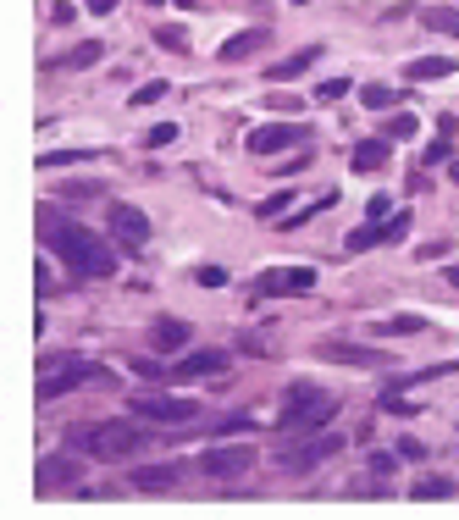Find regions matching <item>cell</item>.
<instances>
[{"mask_svg":"<svg viewBox=\"0 0 459 520\" xmlns=\"http://www.w3.org/2000/svg\"><path fill=\"white\" fill-rule=\"evenodd\" d=\"M83 382H111V371H100V366H83V360H67V371H45L39 377V399L50 404V399H61V394H73V387H83Z\"/></svg>","mask_w":459,"mask_h":520,"instance_id":"obj_7","label":"cell"},{"mask_svg":"<svg viewBox=\"0 0 459 520\" xmlns=\"http://www.w3.org/2000/svg\"><path fill=\"white\" fill-rule=\"evenodd\" d=\"M316 45H305V50H293V56H282V61H272L266 67V83H293V78H305L310 67H316Z\"/></svg>","mask_w":459,"mask_h":520,"instance_id":"obj_15","label":"cell"},{"mask_svg":"<svg viewBox=\"0 0 459 520\" xmlns=\"http://www.w3.org/2000/svg\"><path fill=\"white\" fill-rule=\"evenodd\" d=\"M410 83H437V78H448L454 73V56H420V61H410Z\"/></svg>","mask_w":459,"mask_h":520,"instance_id":"obj_20","label":"cell"},{"mask_svg":"<svg viewBox=\"0 0 459 520\" xmlns=\"http://www.w3.org/2000/svg\"><path fill=\"white\" fill-rule=\"evenodd\" d=\"M266 106H272V111H299L305 100H293V94H272V100H266Z\"/></svg>","mask_w":459,"mask_h":520,"instance_id":"obj_38","label":"cell"},{"mask_svg":"<svg viewBox=\"0 0 459 520\" xmlns=\"http://www.w3.org/2000/svg\"><path fill=\"white\" fill-rule=\"evenodd\" d=\"M83 6H89V12H111V6H117V0H83Z\"/></svg>","mask_w":459,"mask_h":520,"instance_id":"obj_42","label":"cell"},{"mask_svg":"<svg viewBox=\"0 0 459 520\" xmlns=\"http://www.w3.org/2000/svg\"><path fill=\"white\" fill-rule=\"evenodd\" d=\"M194 282H200V288H221L227 272H221V266H200V272H194Z\"/></svg>","mask_w":459,"mask_h":520,"instance_id":"obj_35","label":"cell"},{"mask_svg":"<svg viewBox=\"0 0 459 520\" xmlns=\"http://www.w3.org/2000/svg\"><path fill=\"white\" fill-rule=\"evenodd\" d=\"M399 460H410V465H420V460H426V443H415V438H404V443H399Z\"/></svg>","mask_w":459,"mask_h":520,"instance_id":"obj_36","label":"cell"},{"mask_svg":"<svg viewBox=\"0 0 459 520\" xmlns=\"http://www.w3.org/2000/svg\"><path fill=\"white\" fill-rule=\"evenodd\" d=\"M178 6H194V0H178Z\"/></svg>","mask_w":459,"mask_h":520,"instance_id":"obj_45","label":"cell"},{"mask_svg":"<svg viewBox=\"0 0 459 520\" xmlns=\"http://www.w3.org/2000/svg\"><path fill=\"white\" fill-rule=\"evenodd\" d=\"M227 371V354L221 349H194L172 366V382H200V377H221Z\"/></svg>","mask_w":459,"mask_h":520,"instance_id":"obj_13","label":"cell"},{"mask_svg":"<svg viewBox=\"0 0 459 520\" xmlns=\"http://www.w3.org/2000/svg\"><path fill=\"white\" fill-rule=\"evenodd\" d=\"M454 183H459V160H454Z\"/></svg>","mask_w":459,"mask_h":520,"instance_id":"obj_44","label":"cell"},{"mask_svg":"<svg viewBox=\"0 0 459 520\" xmlns=\"http://www.w3.org/2000/svg\"><path fill=\"white\" fill-rule=\"evenodd\" d=\"M437 255H448V238H432V244H420V260H437Z\"/></svg>","mask_w":459,"mask_h":520,"instance_id":"obj_40","label":"cell"},{"mask_svg":"<svg viewBox=\"0 0 459 520\" xmlns=\"http://www.w3.org/2000/svg\"><path fill=\"white\" fill-rule=\"evenodd\" d=\"M255 294H316V272L310 266H272V272H260Z\"/></svg>","mask_w":459,"mask_h":520,"instance_id":"obj_9","label":"cell"},{"mask_svg":"<svg viewBox=\"0 0 459 520\" xmlns=\"http://www.w3.org/2000/svg\"><path fill=\"white\" fill-rule=\"evenodd\" d=\"M316 360H333V366H387V354L366 349V343H349V338H321Z\"/></svg>","mask_w":459,"mask_h":520,"instance_id":"obj_8","label":"cell"},{"mask_svg":"<svg viewBox=\"0 0 459 520\" xmlns=\"http://www.w3.org/2000/svg\"><path fill=\"white\" fill-rule=\"evenodd\" d=\"M272 45V34L266 28H244V34H233L221 45V61H244V56H255V50H266Z\"/></svg>","mask_w":459,"mask_h":520,"instance_id":"obj_18","label":"cell"},{"mask_svg":"<svg viewBox=\"0 0 459 520\" xmlns=\"http://www.w3.org/2000/svg\"><path fill=\"white\" fill-rule=\"evenodd\" d=\"M106 233L117 238V249H127V255H139V249L150 244V216H144L139 205H122V200H117V205L106 211Z\"/></svg>","mask_w":459,"mask_h":520,"instance_id":"obj_5","label":"cell"},{"mask_svg":"<svg viewBox=\"0 0 459 520\" xmlns=\"http://www.w3.org/2000/svg\"><path fill=\"white\" fill-rule=\"evenodd\" d=\"M249 465H255V448H244V443H233V448H205V454H200V471L216 476V481L244 476Z\"/></svg>","mask_w":459,"mask_h":520,"instance_id":"obj_10","label":"cell"},{"mask_svg":"<svg viewBox=\"0 0 459 520\" xmlns=\"http://www.w3.org/2000/svg\"><path fill=\"white\" fill-rule=\"evenodd\" d=\"M50 487H78V460H45L39 465V493Z\"/></svg>","mask_w":459,"mask_h":520,"instance_id":"obj_21","label":"cell"},{"mask_svg":"<svg viewBox=\"0 0 459 520\" xmlns=\"http://www.w3.org/2000/svg\"><path fill=\"white\" fill-rule=\"evenodd\" d=\"M150 150H167V144H178V127L172 122H160V127H150V139H144Z\"/></svg>","mask_w":459,"mask_h":520,"instance_id":"obj_32","label":"cell"},{"mask_svg":"<svg viewBox=\"0 0 459 520\" xmlns=\"http://www.w3.org/2000/svg\"><path fill=\"white\" fill-rule=\"evenodd\" d=\"M448 155H454V134H437V144H426V167H437Z\"/></svg>","mask_w":459,"mask_h":520,"instance_id":"obj_31","label":"cell"},{"mask_svg":"<svg viewBox=\"0 0 459 520\" xmlns=\"http://www.w3.org/2000/svg\"><path fill=\"white\" fill-rule=\"evenodd\" d=\"M155 45L183 56V50H188V28H178V22H160V28H155Z\"/></svg>","mask_w":459,"mask_h":520,"instance_id":"obj_26","label":"cell"},{"mask_svg":"<svg viewBox=\"0 0 459 520\" xmlns=\"http://www.w3.org/2000/svg\"><path fill=\"white\" fill-rule=\"evenodd\" d=\"M216 432H255V415H227L216 420Z\"/></svg>","mask_w":459,"mask_h":520,"instance_id":"obj_33","label":"cell"},{"mask_svg":"<svg viewBox=\"0 0 459 520\" xmlns=\"http://www.w3.org/2000/svg\"><path fill=\"white\" fill-rule=\"evenodd\" d=\"M100 56H106V45H100V39H83V45H73L67 56H61V67H94Z\"/></svg>","mask_w":459,"mask_h":520,"instance_id":"obj_25","label":"cell"},{"mask_svg":"<svg viewBox=\"0 0 459 520\" xmlns=\"http://www.w3.org/2000/svg\"><path fill=\"white\" fill-rule=\"evenodd\" d=\"M333 454H343V438H338V432H316L310 443H299L293 454H282V471H288V476H310L316 465L333 460Z\"/></svg>","mask_w":459,"mask_h":520,"instance_id":"obj_6","label":"cell"},{"mask_svg":"<svg viewBox=\"0 0 459 520\" xmlns=\"http://www.w3.org/2000/svg\"><path fill=\"white\" fill-rule=\"evenodd\" d=\"M393 465H399V448H387V454H371V476H377V481H387V476H393Z\"/></svg>","mask_w":459,"mask_h":520,"instance_id":"obj_29","label":"cell"},{"mask_svg":"<svg viewBox=\"0 0 459 520\" xmlns=\"http://www.w3.org/2000/svg\"><path fill=\"white\" fill-rule=\"evenodd\" d=\"M282 205H288V188H277V194H272V200H266V205H260V216H277Z\"/></svg>","mask_w":459,"mask_h":520,"instance_id":"obj_39","label":"cell"},{"mask_svg":"<svg viewBox=\"0 0 459 520\" xmlns=\"http://www.w3.org/2000/svg\"><path fill=\"white\" fill-rule=\"evenodd\" d=\"M371 333L377 338H415V333H426V316H387V321H371Z\"/></svg>","mask_w":459,"mask_h":520,"instance_id":"obj_19","label":"cell"},{"mask_svg":"<svg viewBox=\"0 0 459 520\" xmlns=\"http://www.w3.org/2000/svg\"><path fill=\"white\" fill-rule=\"evenodd\" d=\"M415 127H420V122H415V111H393V117H387V139H410Z\"/></svg>","mask_w":459,"mask_h":520,"instance_id":"obj_27","label":"cell"},{"mask_svg":"<svg viewBox=\"0 0 459 520\" xmlns=\"http://www.w3.org/2000/svg\"><path fill=\"white\" fill-rule=\"evenodd\" d=\"M178 481H183V465H139L127 476V487H139V493H172Z\"/></svg>","mask_w":459,"mask_h":520,"instance_id":"obj_14","label":"cell"},{"mask_svg":"<svg viewBox=\"0 0 459 520\" xmlns=\"http://www.w3.org/2000/svg\"><path fill=\"white\" fill-rule=\"evenodd\" d=\"M404 233H410V211L387 216V221H371V227H354V233H349V255L377 249V244H393V238H404Z\"/></svg>","mask_w":459,"mask_h":520,"instance_id":"obj_12","label":"cell"},{"mask_svg":"<svg viewBox=\"0 0 459 520\" xmlns=\"http://www.w3.org/2000/svg\"><path fill=\"white\" fill-rule=\"evenodd\" d=\"M305 167H310V155H305V150H299V155H288V160H282V178H293V172H305Z\"/></svg>","mask_w":459,"mask_h":520,"instance_id":"obj_37","label":"cell"},{"mask_svg":"<svg viewBox=\"0 0 459 520\" xmlns=\"http://www.w3.org/2000/svg\"><path fill=\"white\" fill-rule=\"evenodd\" d=\"M338 94H349V78H326V83L316 89V100H338Z\"/></svg>","mask_w":459,"mask_h":520,"instance_id":"obj_34","label":"cell"},{"mask_svg":"<svg viewBox=\"0 0 459 520\" xmlns=\"http://www.w3.org/2000/svg\"><path fill=\"white\" fill-rule=\"evenodd\" d=\"M134 410L144 420H160V427H194V420H200V404L183 399V394H139Z\"/></svg>","mask_w":459,"mask_h":520,"instance_id":"obj_4","label":"cell"},{"mask_svg":"<svg viewBox=\"0 0 459 520\" xmlns=\"http://www.w3.org/2000/svg\"><path fill=\"white\" fill-rule=\"evenodd\" d=\"M150 349H155V354H178V349H188V321L160 316L155 327H150Z\"/></svg>","mask_w":459,"mask_h":520,"instance_id":"obj_16","label":"cell"},{"mask_svg":"<svg viewBox=\"0 0 459 520\" xmlns=\"http://www.w3.org/2000/svg\"><path fill=\"white\" fill-rule=\"evenodd\" d=\"M349 167H354V172H382V167H387V139H359V144L349 150Z\"/></svg>","mask_w":459,"mask_h":520,"instance_id":"obj_17","label":"cell"},{"mask_svg":"<svg viewBox=\"0 0 459 520\" xmlns=\"http://www.w3.org/2000/svg\"><path fill=\"white\" fill-rule=\"evenodd\" d=\"M50 17H56V22H73V17H78V6H67V0H56V6H50Z\"/></svg>","mask_w":459,"mask_h":520,"instance_id":"obj_41","label":"cell"},{"mask_svg":"<svg viewBox=\"0 0 459 520\" xmlns=\"http://www.w3.org/2000/svg\"><path fill=\"white\" fill-rule=\"evenodd\" d=\"M94 150H56V155H39V167L50 172V167H73V160H89Z\"/></svg>","mask_w":459,"mask_h":520,"instance_id":"obj_28","label":"cell"},{"mask_svg":"<svg viewBox=\"0 0 459 520\" xmlns=\"http://www.w3.org/2000/svg\"><path fill=\"white\" fill-rule=\"evenodd\" d=\"M293 144H305L299 122H272V127H255V134H249V155H282Z\"/></svg>","mask_w":459,"mask_h":520,"instance_id":"obj_11","label":"cell"},{"mask_svg":"<svg viewBox=\"0 0 459 520\" xmlns=\"http://www.w3.org/2000/svg\"><path fill=\"white\" fill-rule=\"evenodd\" d=\"M67 443L94 454V460H106V465H122V460H134V454H144L150 432L139 427V420H89V427L67 432Z\"/></svg>","mask_w":459,"mask_h":520,"instance_id":"obj_2","label":"cell"},{"mask_svg":"<svg viewBox=\"0 0 459 520\" xmlns=\"http://www.w3.org/2000/svg\"><path fill=\"white\" fill-rule=\"evenodd\" d=\"M338 415V399L321 394L316 382H293L288 387V410L277 415V432H321Z\"/></svg>","mask_w":459,"mask_h":520,"instance_id":"obj_3","label":"cell"},{"mask_svg":"<svg viewBox=\"0 0 459 520\" xmlns=\"http://www.w3.org/2000/svg\"><path fill=\"white\" fill-rule=\"evenodd\" d=\"M39 233H45V244H56L61 266H67L73 277H117V249L94 233V227H78L67 216L39 211Z\"/></svg>","mask_w":459,"mask_h":520,"instance_id":"obj_1","label":"cell"},{"mask_svg":"<svg viewBox=\"0 0 459 520\" xmlns=\"http://www.w3.org/2000/svg\"><path fill=\"white\" fill-rule=\"evenodd\" d=\"M160 94H167V83H160V78H150V83H139V89H134V106H155Z\"/></svg>","mask_w":459,"mask_h":520,"instance_id":"obj_30","label":"cell"},{"mask_svg":"<svg viewBox=\"0 0 459 520\" xmlns=\"http://www.w3.org/2000/svg\"><path fill=\"white\" fill-rule=\"evenodd\" d=\"M420 22L432 28V34H454V39H459V12H448V6H426Z\"/></svg>","mask_w":459,"mask_h":520,"instance_id":"obj_24","label":"cell"},{"mask_svg":"<svg viewBox=\"0 0 459 520\" xmlns=\"http://www.w3.org/2000/svg\"><path fill=\"white\" fill-rule=\"evenodd\" d=\"M410 498H420V504L454 498V481H448V476H426V481H415V487H410Z\"/></svg>","mask_w":459,"mask_h":520,"instance_id":"obj_23","label":"cell"},{"mask_svg":"<svg viewBox=\"0 0 459 520\" xmlns=\"http://www.w3.org/2000/svg\"><path fill=\"white\" fill-rule=\"evenodd\" d=\"M399 100H404V94L387 89V83H366V89H359V106H366V111H393Z\"/></svg>","mask_w":459,"mask_h":520,"instance_id":"obj_22","label":"cell"},{"mask_svg":"<svg viewBox=\"0 0 459 520\" xmlns=\"http://www.w3.org/2000/svg\"><path fill=\"white\" fill-rule=\"evenodd\" d=\"M443 277H448V282H454V288H459V260H454V266H448V272H443Z\"/></svg>","mask_w":459,"mask_h":520,"instance_id":"obj_43","label":"cell"}]
</instances>
